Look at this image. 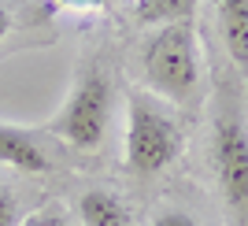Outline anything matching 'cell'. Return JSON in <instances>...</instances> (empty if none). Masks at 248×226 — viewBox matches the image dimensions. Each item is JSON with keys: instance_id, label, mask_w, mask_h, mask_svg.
I'll list each match as a JSON object with an SVG mask.
<instances>
[{"instance_id": "obj_7", "label": "cell", "mask_w": 248, "mask_h": 226, "mask_svg": "<svg viewBox=\"0 0 248 226\" xmlns=\"http://www.w3.org/2000/svg\"><path fill=\"white\" fill-rule=\"evenodd\" d=\"M78 219H82V226H134V215H130L126 200L115 189H104V185L82 193Z\"/></svg>"}, {"instance_id": "obj_9", "label": "cell", "mask_w": 248, "mask_h": 226, "mask_svg": "<svg viewBox=\"0 0 248 226\" xmlns=\"http://www.w3.org/2000/svg\"><path fill=\"white\" fill-rule=\"evenodd\" d=\"M22 219H26V211H22L19 196L8 185H0V226H22Z\"/></svg>"}, {"instance_id": "obj_4", "label": "cell", "mask_w": 248, "mask_h": 226, "mask_svg": "<svg viewBox=\"0 0 248 226\" xmlns=\"http://www.w3.org/2000/svg\"><path fill=\"white\" fill-rule=\"evenodd\" d=\"M211 171L226 226H248V123L233 100H218L211 119Z\"/></svg>"}, {"instance_id": "obj_11", "label": "cell", "mask_w": 248, "mask_h": 226, "mask_svg": "<svg viewBox=\"0 0 248 226\" xmlns=\"http://www.w3.org/2000/svg\"><path fill=\"white\" fill-rule=\"evenodd\" d=\"M152 226H200L193 211H182V208H159L152 215Z\"/></svg>"}, {"instance_id": "obj_3", "label": "cell", "mask_w": 248, "mask_h": 226, "mask_svg": "<svg viewBox=\"0 0 248 226\" xmlns=\"http://www.w3.org/2000/svg\"><path fill=\"white\" fill-rule=\"evenodd\" d=\"M115 119V82L100 60H82L60 112L48 119V137L74 152H100Z\"/></svg>"}, {"instance_id": "obj_12", "label": "cell", "mask_w": 248, "mask_h": 226, "mask_svg": "<svg viewBox=\"0 0 248 226\" xmlns=\"http://www.w3.org/2000/svg\"><path fill=\"white\" fill-rule=\"evenodd\" d=\"M111 0H56V8L63 11H104Z\"/></svg>"}, {"instance_id": "obj_8", "label": "cell", "mask_w": 248, "mask_h": 226, "mask_svg": "<svg viewBox=\"0 0 248 226\" xmlns=\"http://www.w3.org/2000/svg\"><path fill=\"white\" fill-rule=\"evenodd\" d=\"M197 0H134V19L141 26H170V22H193Z\"/></svg>"}, {"instance_id": "obj_1", "label": "cell", "mask_w": 248, "mask_h": 226, "mask_svg": "<svg viewBox=\"0 0 248 226\" xmlns=\"http://www.w3.org/2000/svg\"><path fill=\"white\" fill-rule=\"evenodd\" d=\"M186 152V123L174 108L145 89L126 93L123 167L134 178H155L170 171Z\"/></svg>"}, {"instance_id": "obj_2", "label": "cell", "mask_w": 248, "mask_h": 226, "mask_svg": "<svg viewBox=\"0 0 248 226\" xmlns=\"http://www.w3.org/2000/svg\"><path fill=\"white\" fill-rule=\"evenodd\" d=\"M141 82L145 93L167 100L170 108L197 104L204 89V60L193 22L155 26L141 45Z\"/></svg>"}, {"instance_id": "obj_10", "label": "cell", "mask_w": 248, "mask_h": 226, "mask_svg": "<svg viewBox=\"0 0 248 226\" xmlns=\"http://www.w3.org/2000/svg\"><path fill=\"white\" fill-rule=\"evenodd\" d=\"M22 226H71V219L63 215V208L48 204V208H37V211H30V215L22 219Z\"/></svg>"}, {"instance_id": "obj_6", "label": "cell", "mask_w": 248, "mask_h": 226, "mask_svg": "<svg viewBox=\"0 0 248 226\" xmlns=\"http://www.w3.org/2000/svg\"><path fill=\"white\" fill-rule=\"evenodd\" d=\"M211 8L230 63L241 74H248V0H211Z\"/></svg>"}, {"instance_id": "obj_5", "label": "cell", "mask_w": 248, "mask_h": 226, "mask_svg": "<svg viewBox=\"0 0 248 226\" xmlns=\"http://www.w3.org/2000/svg\"><path fill=\"white\" fill-rule=\"evenodd\" d=\"M0 163L22 175H48L56 167V156L37 130L0 119Z\"/></svg>"}, {"instance_id": "obj_13", "label": "cell", "mask_w": 248, "mask_h": 226, "mask_svg": "<svg viewBox=\"0 0 248 226\" xmlns=\"http://www.w3.org/2000/svg\"><path fill=\"white\" fill-rule=\"evenodd\" d=\"M8 33H11V8L0 0V41H4Z\"/></svg>"}]
</instances>
